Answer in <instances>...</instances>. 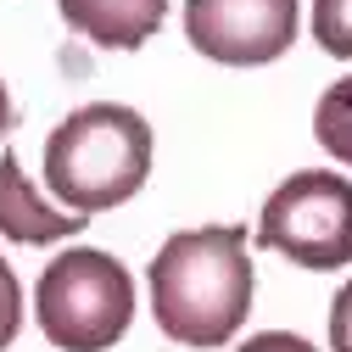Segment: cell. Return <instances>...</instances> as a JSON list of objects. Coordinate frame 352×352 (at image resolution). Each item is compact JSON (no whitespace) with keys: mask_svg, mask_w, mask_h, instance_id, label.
I'll list each match as a JSON object with an SVG mask.
<instances>
[{"mask_svg":"<svg viewBox=\"0 0 352 352\" xmlns=\"http://www.w3.org/2000/svg\"><path fill=\"white\" fill-rule=\"evenodd\" d=\"M257 241L302 263V269L352 263V179L330 168H307L280 179V190L257 212Z\"/></svg>","mask_w":352,"mask_h":352,"instance_id":"277c9868","label":"cell"},{"mask_svg":"<svg viewBox=\"0 0 352 352\" xmlns=\"http://www.w3.org/2000/svg\"><path fill=\"white\" fill-rule=\"evenodd\" d=\"M151 319L179 346H224L252 314V257L241 224L168 235L146 269Z\"/></svg>","mask_w":352,"mask_h":352,"instance_id":"6da1fadb","label":"cell"},{"mask_svg":"<svg viewBox=\"0 0 352 352\" xmlns=\"http://www.w3.org/2000/svg\"><path fill=\"white\" fill-rule=\"evenodd\" d=\"M17 330H23V285L12 274V263L0 257V352L17 341Z\"/></svg>","mask_w":352,"mask_h":352,"instance_id":"30bf717a","label":"cell"},{"mask_svg":"<svg viewBox=\"0 0 352 352\" xmlns=\"http://www.w3.org/2000/svg\"><path fill=\"white\" fill-rule=\"evenodd\" d=\"M151 179V123L135 107L96 101L62 118L45 140V185L78 218L123 207Z\"/></svg>","mask_w":352,"mask_h":352,"instance_id":"7a4b0ae2","label":"cell"},{"mask_svg":"<svg viewBox=\"0 0 352 352\" xmlns=\"http://www.w3.org/2000/svg\"><path fill=\"white\" fill-rule=\"evenodd\" d=\"M12 135V96H6V84H0V140Z\"/></svg>","mask_w":352,"mask_h":352,"instance_id":"4fadbf2b","label":"cell"},{"mask_svg":"<svg viewBox=\"0 0 352 352\" xmlns=\"http://www.w3.org/2000/svg\"><path fill=\"white\" fill-rule=\"evenodd\" d=\"M73 34H84L101 51H140L162 28L168 0H56Z\"/></svg>","mask_w":352,"mask_h":352,"instance_id":"52a82bcc","label":"cell"},{"mask_svg":"<svg viewBox=\"0 0 352 352\" xmlns=\"http://www.w3.org/2000/svg\"><path fill=\"white\" fill-rule=\"evenodd\" d=\"M314 39L324 56L352 62V0H314Z\"/></svg>","mask_w":352,"mask_h":352,"instance_id":"9c48e42d","label":"cell"},{"mask_svg":"<svg viewBox=\"0 0 352 352\" xmlns=\"http://www.w3.org/2000/svg\"><path fill=\"white\" fill-rule=\"evenodd\" d=\"M330 352H352V280L330 302Z\"/></svg>","mask_w":352,"mask_h":352,"instance_id":"8fae6325","label":"cell"},{"mask_svg":"<svg viewBox=\"0 0 352 352\" xmlns=\"http://www.w3.org/2000/svg\"><path fill=\"white\" fill-rule=\"evenodd\" d=\"M235 352H319V346H314V341H302V336H291V330H263V336L241 341Z\"/></svg>","mask_w":352,"mask_h":352,"instance_id":"7c38bea8","label":"cell"},{"mask_svg":"<svg viewBox=\"0 0 352 352\" xmlns=\"http://www.w3.org/2000/svg\"><path fill=\"white\" fill-rule=\"evenodd\" d=\"M90 218L78 212H56L45 196L28 185V173L17 157H0V235L12 246H51V241H67L78 235Z\"/></svg>","mask_w":352,"mask_h":352,"instance_id":"8992f818","label":"cell"},{"mask_svg":"<svg viewBox=\"0 0 352 352\" xmlns=\"http://www.w3.org/2000/svg\"><path fill=\"white\" fill-rule=\"evenodd\" d=\"M314 140H319L341 168H352V73L336 78L330 90L319 96V107H314Z\"/></svg>","mask_w":352,"mask_h":352,"instance_id":"ba28073f","label":"cell"},{"mask_svg":"<svg viewBox=\"0 0 352 352\" xmlns=\"http://www.w3.org/2000/svg\"><path fill=\"white\" fill-rule=\"evenodd\" d=\"M185 39L224 67H263L291 51L296 0H185Z\"/></svg>","mask_w":352,"mask_h":352,"instance_id":"5b68a950","label":"cell"},{"mask_svg":"<svg viewBox=\"0 0 352 352\" xmlns=\"http://www.w3.org/2000/svg\"><path fill=\"white\" fill-rule=\"evenodd\" d=\"M34 314L51 346L107 352L123 341L129 319H135V274L96 246L62 252L34 285Z\"/></svg>","mask_w":352,"mask_h":352,"instance_id":"3957f363","label":"cell"}]
</instances>
